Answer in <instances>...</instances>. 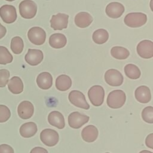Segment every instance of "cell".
I'll return each mask as SVG.
<instances>
[{
	"instance_id": "cell-36",
	"label": "cell",
	"mask_w": 153,
	"mask_h": 153,
	"mask_svg": "<svg viewBox=\"0 0 153 153\" xmlns=\"http://www.w3.org/2000/svg\"><path fill=\"white\" fill-rule=\"evenodd\" d=\"M7 33V29L5 26H4L2 25L0 23V39L4 37Z\"/></svg>"
},
{
	"instance_id": "cell-33",
	"label": "cell",
	"mask_w": 153,
	"mask_h": 153,
	"mask_svg": "<svg viewBox=\"0 0 153 153\" xmlns=\"http://www.w3.org/2000/svg\"><path fill=\"white\" fill-rule=\"evenodd\" d=\"M0 153H14V149L7 144H2L0 145Z\"/></svg>"
},
{
	"instance_id": "cell-27",
	"label": "cell",
	"mask_w": 153,
	"mask_h": 153,
	"mask_svg": "<svg viewBox=\"0 0 153 153\" xmlns=\"http://www.w3.org/2000/svg\"><path fill=\"white\" fill-rule=\"evenodd\" d=\"M126 75L131 79H137L140 78L141 72L139 68L135 65L129 63L124 66Z\"/></svg>"
},
{
	"instance_id": "cell-2",
	"label": "cell",
	"mask_w": 153,
	"mask_h": 153,
	"mask_svg": "<svg viewBox=\"0 0 153 153\" xmlns=\"http://www.w3.org/2000/svg\"><path fill=\"white\" fill-rule=\"evenodd\" d=\"M124 22L130 27H139L146 23L147 16L142 13H130L125 16Z\"/></svg>"
},
{
	"instance_id": "cell-8",
	"label": "cell",
	"mask_w": 153,
	"mask_h": 153,
	"mask_svg": "<svg viewBox=\"0 0 153 153\" xmlns=\"http://www.w3.org/2000/svg\"><path fill=\"white\" fill-rule=\"evenodd\" d=\"M105 82L109 85L118 87L122 85L124 78L121 73L115 69H109L106 71L104 75Z\"/></svg>"
},
{
	"instance_id": "cell-39",
	"label": "cell",
	"mask_w": 153,
	"mask_h": 153,
	"mask_svg": "<svg viewBox=\"0 0 153 153\" xmlns=\"http://www.w3.org/2000/svg\"><path fill=\"white\" fill-rule=\"evenodd\" d=\"M7 1H8V2H12V1H16V0H5Z\"/></svg>"
},
{
	"instance_id": "cell-20",
	"label": "cell",
	"mask_w": 153,
	"mask_h": 153,
	"mask_svg": "<svg viewBox=\"0 0 153 153\" xmlns=\"http://www.w3.org/2000/svg\"><path fill=\"white\" fill-rule=\"evenodd\" d=\"M36 84L42 90H48L52 86L53 77L48 72L40 73L36 77Z\"/></svg>"
},
{
	"instance_id": "cell-14",
	"label": "cell",
	"mask_w": 153,
	"mask_h": 153,
	"mask_svg": "<svg viewBox=\"0 0 153 153\" xmlns=\"http://www.w3.org/2000/svg\"><path fill=\"white\" fill-rule=\"evenodd\" d=\"M34 112L33 104L27 100H24L20 103L17 107L19 116L23 120H27L32 117Z\"/></svg>"
},
{
	"instance_id": "cell-6",
	"label": "cell",
	"mask_w": 153,
	"mask_h": 153,
	"mask_svg": "<svg viewBox=\"0 0 153 153\" xmlns=\"http://www.w3.org/2000/svg\"><path fill=\"white\" fill-rule=\"evenodd\" d=\"M41 142L47 146H54L59 142V135L58 133L51 128L44 129L40 133Z\"/></svg>"
},
{
	"instance_id": "cell-40",
	"label": "cell",
	"mask_w": 153,
	"mask_h": 153,
	"mask_svg": "<svg viewBox=\"0 0 153 153\" xmlns=\"http://www.w3.org/2000/svg\"><path fill=\"white\" fill-rule=\"evenodd\" d=\"M105 153H110V152H105Z\"/></svg>"
},
{
	"instance_id": "cell-23",
	"label": "cell",
	"mask_w": 153,
	"mask_h": 153,
	"mask_svg": "<svg viewBox=\"0 0 153 153\" xmlns=\"http://www.w3.org/2000/svg\"><path fill=\"white\" fill-rule=\"evenodd\" d=\"M56 87L61 91H65L69 90L72 85V79L67 75L62 74L57 76L56 79Z\"/></svg>"
},
{
	"instance_id": "cell-38",
	"label": "cell",
	"mask_w": 153,
	"mask_h": 153,
	"mask_svg": "<svg viewBox=\"0 0 153 153\" xmlns=\"http://www.w3.org/2000/svg\"><path fill=\"white\" fill-rule=\"evenodd\" d=\"M139 153H153V152H152L148 150H142V151H140Z\"/></svg>"
},
{
	"instance_id": "cell-25",
	"label": "cell",
	"mask_w": 153,
	"mask_h": 153,
	"mask_svg": "<svg viewBox=\"0 0 153 153\" xmlns=\"http://www.w3.org/2000/svg\"><path fill=\"white\" fill-rule=\"evenodd\" d=\"M109 38L108 31L104 29H98L96 30L93 35L92 39L94 42L97 44H103L107 42Z\"/></svg>"
},
{
	"instance_id": "cell-12",
	"label": "cell",
	"mask_w": 153,
	"mask_h": 153,
	"mask_svg": "<svg viewBox=\"0 0 153 153\" xmlns=\"http://www.w3.org/2000/svg\"><path fill=\"white\" fill-rule=\"evenodd\" d=\"M69 16L65 13H57L53 15L50 20V26L55 30H61L67 28Z\"/></svg>"
},
{
	"instance_id": "cell-17",
	"label": "cell",
	"mask_w": 153,
	"mask_h": 153,
	"mask_svg": "<svg viewBox=\"0 0 153 153\" xmlns=\"http://www.w3.org/2000/svg\"><path fill=\"white\" fill-rule=\"evenodd\" d=\"M99 135V131L97 127L93 125H88L85 127L81 131L82 139L88 143L94 142Z\"/></svg>"
},
{
	"instance_id": "cell-28",
	"label": "cell",
	"mask_w": 153,
	"mask_h": 153,
	"mask_svg": "<svg viewBox=\"0 0 153 153\" xmlns=\"http://www.w3.org/2000/svg\"><path fill=\"white\" fill-rule=\"evenodd\" d=\"M10 48L14 54H20L24 48V43L22 38L20 36H14L13 38L11 41Z\"/></svg>"
},
{
	"instance_id": "cell-4",
	"label": "cell",
	"mask_w": 153,
	"mask_h": 153,
	"mask_svg": "<svg viewBox=\"0 0 153 153\" xmlns=\"http://www.w3.org/2000/svg\"><path fill=\"white\" fill-rule=\"evenodd\" d=\"M88 97L93 105L100 106L104 101L105 90L101 85H93L88 91Z\"/></svg>"
},
{
	"instance_id": "cell-16",
	"label": "cell",
	"mask_w": 153,
	"mask_h": 153,
	"mask_svg": "<svg viewBox=\"0 0 153 153\" xmlns=\"http://www.w3.org/2000/svg\"><path fill=\"white\" fill-rule=\"evenodd\" d=\"M134 97L139 102L142 103H147L151 99V90L146 85H140L134 91Z\"/></svg>"
},
{
	"instance_id": "cell-10",
	"label": "cell",
	"mask_w": 153,
	"mask_h": 153,
	"mask_svg": "<svg viewBox=\"0 0 153 153\" xmlns=\"http://www.w3.org/2000/svg\"><path fill=\"white\" fill-rule=\"evenodd\" d=\"M138 55L143 59H151L153 57V42L144 39L139 42L136 47Z\"/></svg>"
},
{
	"instance_id": "cell-29",
	"label": "cell",
	"mask_w": 153,
	"mask_h": 153,
	"mask_svg": "<svg viewBox=\"0 0 153 153\" xmlns=\"http://www.w3.org/2000/svg\"><path fill=\"white\" fill-rule=\"evenodd\" d=\"M13 60V56L8 50L4 46H0V65H7L11 63Z\"/></svg>"
},
{
	"instance_id": "cell-22",
	"label": "cell",
	"mask_w": 153,
	"mask_h": 153,
	"mask_svg": "<svg viewBox=\"0 0 153 153\" xmlns=\"http://www.w3.org/2000/svg\"><path fill=\"white\" fill-rule=\"evenodd\" d=\"M37 126L33 122H27L20 126V134L25 138H29L33 136L37 132Z\"/></svg>"
},
{
	"instance_id": "cell-11",
	"label": "cell",
	"mask_w": 153,
	"mask_h": 153,
	"mask_svg": "<svg viewBox=\"0 0 153 153\" xmlns=\"http://www.w3.org/2000/svg\"><path fill=\"white\" fill-rule=\"evenodd\" d=\"M0 17L2 21L10 24L14 23L17 19L16 8L11 5H4L0 7Z\"/></svg>"
},
{
	"instance_id": "cell-5",
	"label": "cell",
	"mask_w": 153,
	"mask_h": 153,
	"mask_svg": "<svg viewBox=\"0 0 153 153\" xmlns=\"http://www.w3.org/2000/svg\"><path fill=\"white\" fill-rule=\"evenodd\" d=\"M27 38L30 42L34 45H41L45 41L46 33L40 27H32L27 32Z\"/></svg>"
},
{
	"instance_id": "cell-9",
	"label": "cell",
	"mask_w": 153,
	"mask_h": 153,
	"mask_svg": "<svg viewBox=\"0 0 153 153\" xmlns=\"http://www.w3.org/2000/svg\"><path fill=\"white\" fill-rule=\"evenodd\" d=\"M89 117L82 114L79 112L75 111L71 113L68 118L69 126L74 129H78L81 127L84 124L89 121Z\"/></svg>"
},
{
	"instance_id": "cell-15",
	"label": "cell",
	"mask_w": 153,
	"mask_h": 153,
	"mask_svg": "<svg viewBox=\"0 0 153 153\" xmlns=\"http://www.w3.org/2000/svg\"><path fill=\"white\" fill-rule=\"evenodd\" d=\"M44 54L41 50L29 48L25 55V61L31 66L39 65L43 60Z\"/></svg>"
},
{
	"instance_id": "cell-32",
	"label": "cell",
	"mask_w": 153,
	"mask_h": 153,
	"mask_svg": "<svg viewBox=\"0 0 153 153\" xmlns=\"http://www.w3.org/2000/svg\"><path fill=\"white\" fill-rule=\"evenodd\" d=\"M10 72L7 69H0V87H4L9 81Z\"/></svg>"
},
{
	"instance_id": "cell-13",
	"label": "cell",
	"mask_w": 153,
	"mask_h": 153,
	"mask_svg": "<svg viewBox=\"0 0 153 153\" xmlns=\"http://www.w3.org/2000/svg\"><path fill=\"white\" fill-rule=\"evenodd\" d=\"M124 10V7L122 4L118 2H112L106 5L105 13L110 18L117 19L123 15Z\"/></svg>"
},
{
	"instance_id": "cell-21",
	"label": "cell",
	"mask_w": 153,
	"mask_h": 153,
	"mask_svg": "<svg viewBox=\"0 0 153 153\" xmlns=\"http://www.w3.org/2000/svg\"><path fill=\"white\" fill-rule=\"evenodd\" d=\"M67 43L66 36L60 33H56L52 34L49 38L50 45L56 49L63 48Z\"/></svg>"
},
{
	"instance_id": "cell-34",
	"label": "cell",
	"mask_w": 153,
	"mask_h": 153,
	"mask_svg": "<svg viewBox=\"0 0 153 153\" xmlns=\"http://www.w3.org/2000/svg\"><path fill=\"white\" fill-rule=\"evenodd\" d=\"M145 145L148 148L153 149V133L149 134L145 139Z\"/></svg>"
},
{
	"instance_id": "cell-24",
	"label": "cell",
	"mask_w": 153,
	"mask_h": 153,
	"mask_svg": "<svg viewBox=\"0 0 153 153\" xmlns=\"http://www.w3.org/2000/svg\"><path fill=\"white\" fill-rule=\"evenodd\" d=\"M8 90L14 94H19L23 90V83L21 78L15 76L12 77L8 82Z\"/></svg>"
},
{
	"instance_id": "cell-37",
	"label": "cell",
	"mask_w": 153,
	"mask_h": 153,
	"mask_svg": "<svg viewBox=\"0 0 153 153\" xmlns=\"http://www.w3.org/2000/svg\"><path fill=\"white\" fill-rule=\"evenodd\" d=\"M149 7L151 11L153 12V0H151L149 2Z\"/></svg>"
},
{
	"instance_id": "cell-26",
	"label": "cell",
	"mask_w": 153,
	"mask_h": 153,
	"mask_svg": "<svg viewBox=\"0 0 153 153\" xmlns=\"http://www.w3.org/2000/svg\"><path fill=\"white\" fill-rule=\"evenodd\" d=\"M111 54L117 60H124L129 56L130 52L125 47L115 46L111 49Z\"/></svg>"
},
{
	"instance_id": "cell-19",
	"label": "cell",
	"mask_w": 153,
	"mask_h": 153,
	"mask_svg": "<svg viewBox=\"0 0 153 153\" xmlns=\"http://www.w3.org/2000/svg\"><path fill=\"white\" fill-rule=\"evenodd\" d=\"M92 16L87 12H79L75 17L74 22L76 26L80 28H85L91 25L93 22Z\"/></svg>"
},
{
	"instance_id": "cell-35",
	"label": "cell",
	"mask_w": 153,
	"mask_h": 153,
	"mask_svg": "<svg viewBox=\"0 0 153 153\" xmlns=\"http://www.w3.org/2000/svg\"><path fill=\"white\" fill-rule=\"evenodd\" d=\"M30 153H48V152L46 149L40 146H36L33 148L30 151Z\"/></svg>"
},
{
	"instance_id": "cell-31",
	"label": "cell",
	"mask_w": 153,
	"mask_h": 153,
	"mask_svg": "<svg viewBox=\"0 0 153 153\" xmlns=\"http://www.w3.org/2000/svg\"><path fill=\"white\" fill-rule=\"evenodd\" d=\"M11 117L10 109L5 105H0V123L7 121Z\"/></svg>"
},
{
	"instance_id": "cell-18",
	"label": "cell",
	"mask_w": 153,
	"mask_h": 153,
	"mask_svg": "<svg viewBox=\"0 0 153 153\" xmlns=\"http://www.w3.org/2000/svg\"><path fill=\"white\" fill-rule=\"evenodd\" d=\"M49 124L59 129H62L65 126V118L62 114L57 111L51 112L48 116Z\"/></svg>"
},
{
	"instance_id": "cell-1",
	"label": "cell",
	"mask_w": 153,
	"mask_h": 153,
	"mask_svg": "<svg viewBox=\"0 0 153 153\" xmlns=\"http://www.w3.org/2000/svg\"><path fill=\"white\" fill-rule=\"evenodd\" d=\"M126 100V95L121 90H115L109 93L107 97L106 103L108 106L112 109L121 108Z\"/></svg>"
},
{
	"instance_id": "cell-30",
	"label": "cell",
	"mask_w": 153,
	"mask_h": 153,
	"mask_svg": "<svg viewBox=\"0 0 153 153\" xmlns=\"http://www.w3.org/2000/svg\"><path fill=\"white\" fill-rule=\"evenodd\" d=\"M142 120L149 124L153 123V107L148 106L145 107L142 111Z\"/></svg>"
},
{
	"instance_id": "cell-7",
	"label": "cell",
	"mask_w": 153,
	"mask_h": 153,
	"mask_svg": "<svg viewBox=\"0 0 153 153\" xmlns=\"http://www.w3.org/2000/svg\"><path fill=\"white\" fill-rule=\"evenodd\" d=\"M69 102L74 106L84 109H88L90 105L87 103L84 94L78 90H72L68 95Z\"/></svg>"
},
{
	"instance_id": "cell-3",
	"label": "cell",
	"mask_w": 153,
	"mask_h": 153,
	"mask_svg": "<svg viewBox=\"0 0 153 153\" xmlns=\"http://www.w3.org/2000/svg\"><path fill=\"white\" fill-rule=\"evenodd\" d=\"M19 8L20 16L26 19L33 18L37 12V5L32 0L22 1L19 4Z\"/></svg>"
}]
</instances>
